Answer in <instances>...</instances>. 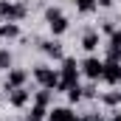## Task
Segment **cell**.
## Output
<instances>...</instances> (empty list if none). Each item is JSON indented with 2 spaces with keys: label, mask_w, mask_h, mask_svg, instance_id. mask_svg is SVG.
Masks as SVG:
<instances>
[{
  "label": "cell",
  "mask_w": 121,
  "mask_h": 121,
  "mask_svg": "<svg viewBox=\"0 0 121 121\" xmlns=\"http://www.w3.org/2000/svg\"><path fill=\"white\" fill-rule=\"evenodd\" d=\"M113 3H116V0H99V6H101V9H110Z\"/></svg>",
  "instance_id": "ffe728a7"
},
{
  "label": "cell",
  "mask_w": 121,
  "mask_h": 121,
  "mask_svg": "<svg viewBox=\"0 0 121 121\" xmlns=\"http://www.w3.org/2000/svg\"><path fill=\"white\" fill-rule=\"evenodd\" d=\"M45 23H48V28H51V34L54 37H59V34H65L68 31V17L62 14V9H48L45 11Z\"/></svg>",
  "instance_id": "3957f363"
},
{
  "label": "cell",
  "mask_w": 121,
  "mask_h": 121,
  "mask_svg": "<svg viewBox=\"0 0 121 121\" xmlns=\"http://www.w3.org/2000/svg\"><path fill=\"white\" fill-rule=\"evenodd\" d=\"M28 116H34L37 121H42L45 116H48V107H42V104H34V107H31V113H28Z\"/></svg>",
  "instance_id": "2e32d148"
},
{
  "label": "cell",
  "mask_w": 121,
  "mask_h": 121,
  "mask_svg": "<svg viewBox=\"0 0 121 121\" xmlns=\"http://www.w3.org/2000/svg\"><path fill=\"white\" fill-rule=\"evenodd\" d=\"M82 48H85V51H96V48H99V31H85V34H82Z\"/></svg>",
  "instance_id": "8fae6325"
},
{
  "label": "cell",
  "mask_w": 121,
  "mask_h": 121,
  "mask_svg": "<svg viewBox=\"0 0 121 121\" xmlns=\"http://www.w3.org/2000/svg\"><path fill=\"white\" fill-rule=\"evenodd\" d=\"M0 23H3V17H0Z\"/></svg>",
  "instance_id": "44dd1931"
},
{
  "label": "cell",
  "mask_w": 121,
  "mask_h": 121,
  "mask_svg": "<svg viewBox=\"0 0 121 121\" xmlns=\"http://www.w3.org/2000/svg\"><path fill=\"white\" fill-rule=\"evenodd\" d=\"M99 90H96V85H87V87H82V99H96Z\"/></svg>",
  "instance_id": "d6986e66"
},
{
  "label": "cell",
  "mask_w": 121,
  "mask_h": 121,
  "mask_svg": "<svg viewBox=\"0 0 121 121\" xmlns=\"http://www.w3.org/2000/svg\"><path fill=\"white\" fill-rule=\"evenodd\" d=\"M39 48H42V54H48V56H54V59H65L62 42H56V39H45V42H39Z\"/></svg>",
  "instance_id": "30bf717a"
},
{
  "label": "cell",
  "mask_w": 121,
  "mask_h": 121,
  "mask_svg": "<svg viewBox=\"0 0 121 121\" xmlns=\"http://www.w3.org/2000/svg\"><path fill=\"white\" fill-rule=\"evenodd\" d=\"M0 70H11V54L6 48L0 51Z\"/></svg>",
  "instance_id": "e0dca14e"
},
{
  "label": "cell",
  "mask_w": 121,
  "mask_h": 121,
  "mask_svg": "<svg viewBox=\"0 0 121 121\" xmlns=\"http://www.w3.org/2000/svg\"><path fill=\"white\" fill-rule=\"evenodd\" d=\"M79 68H82V73H85L87 79H93V82H96V79H101V73H104V62L99 59V56H87Z\"/></svg>",
  "instance_id": "5b68a950"
},
{
  "label": "cell",
  "mask_w": 121,
  "mask_h": 121,
  "mask_svg": "<svg viewBox=\"0 0 121 121\" xmlns=\"http://www.w3.org/2000/svg\"><path fill=\"white\" fill-rule=\"evenodd\" d=\"M73 3H76V11H82V14H90L99 6V0H73Z\"/></svg>",
  "instance_id": "5bb4252c"
},
{
  "label": "cell",
  "mask_w": 121,
  "mask_h": 121,
  "mask_svg": "<svg viewBox=\"0 0 121 121\" xmlns=\"http://www.w3.org/2000/svg\"><path fill=\"white\" fill-rule=\"evenodd\" d=\"M73 85H79V65H76V59L65 56L62 59V70H59V82H56L54 93H68Z\"/></svg>",
  "instance_id": "6da1fadb"
},
{
  "label": "cell",
  "mask_w": 121,
  "mask_h": 121,
  "mask_svg": "<svg viewBox=\"0 0 121 121\" xmlns=\"http://www.w3.org/2000/svg\"><path fill=\"white\" fill-rule=\"evenodd\" d=\"M6 99H9L11 107H26V104L31 101V90H26V87H14V90H6Z\"/></svg>",
  "instance_id": "ba28073f"
},
{
  "label": "cell",
  "mask_w": 121,
  "mask_h": 121,
  "mask_svg": "<svg viewBox=\"0 0 121 121\" xmlns=\"http://www.w3.org/2000/svg\"><path fill=\"white\" fill-rule=\"evenodd\" d=\"M101 101L107 104V107H116V104H121V90H110L101 96Z\"/></svg>",
  "instance_id": "9a60e30c"
},
{
  "label": "cell",
  "mask_w": 121,
  "mask_h": 121,
  "mask_svg": "<svg viewBox=\"0 0 121 121\" xmlns=\"http://www.w3.org/2000/svg\"><path fill=\"white\" fill-rule=\"evenodd\" d=\"M17 37H20L17 23H0V39H17Z\"/></svg>",
  "instance_id": "7c38bea8"
},
{
  "label": "cell",
  "mask_w": 121,
  "mask_h": 121,
  "mask_svg": "<svg viewBox=\"0 0 121 121\" xmlns=\"http://www.w3.org/2000/svg\"><path fill=\"white\" fill-rule=\"evenodd\" d=\"M101 79L107 82V85H121V62H104V73H101Z\"/></svg>",
  "instance_id": "52a82bcc"
},
{
  "label": "cell",
  "mask_w": 121,
  "mask_h": 121,
  "mask_svg": "<svg viewBox=\"0 0 121 121\" xmlns=\"http://www.w3.org/2000/svg\"><path fill=\"white\" fill-rule=\"evenodd\" d=\"M26 14H28L26 3H9V0H0V17H3L6 23H20Z\"/></svg>",
  "instance_id": "7a4b0ae2"
},
{
  "label": "cell",
  "mask_w": 121,
  "mask_h": 121,
  "mask_svg": "<svg viewBox=\"0 0 121 121\" xmlns=\"http://www.w3.org/2000/svg\"><path fill=\"white\" fill-rule=\"evenodd\" d=\"M26 79H28V70H23V68H11V70H9V76H6V87H3V90L26 87Z\"/></svg>",
  "instance_id": "8992f818"
},
{
  "label": "cell",
  "mask_w": 121,
  "mask_h": 121,
  "mask_svg": "<svg viewBox=\"0 0 121 121\" xmlns=\"http://www.w3.org/2000/svg\"><path fill=\"white\" fill-rule=\"evenodd\" d=\"M51 93H54V90H48V87L37 90V93H34V104H42V107H48V104H51Z\"/></svg>",
  "instance_id": "4fadbf2b"
},
{
  "label": "cell",
  "mask_w": 121,
  "mask_h": 121,
  "mask_svg": "<svg viewBox=\"0 0 121 121\" xmlns=\"http://www.w3.org/2000/svg\"><path fill=\"white\" fill-rule=\"evenodd\" d=\"M68 99H70V101H82V85H73V87L68 90Z\"/></svg>",
  "instance_id": "ac0fdd59"
},
{
  "label": "cell",
  "mask_w": 121,
  "mask_h": 121,
  "mask_svg": "<svg viewBox=\"0 0 121 121\" xmlns=\"http://www.w3.org/2000/svg\"><path fill=\"white\" fill-rule=\"evenodd\" d=\"M48 121H79V118L70 107H54V110H48Z\"/></svg>",
  "instance_id": "9c48e42d"
},
{
  "label": "cell",
  "mask_w": 121,
  "mask_h": 121,
  "mask_svg": "<svg viewBox=\"0 0 121 121\" xmlns=\"http://www.w3.org/2000/svg\"><path fill=\"white\" fill-rule=\"evenodd\" d=\"M34 79H37V85H39V87L54 90V87H56V82H59V73H56L54 68H48V65H37V68H34Z\"/></svg>",
  "instance_id": "277c9868"
}]
</instances>
